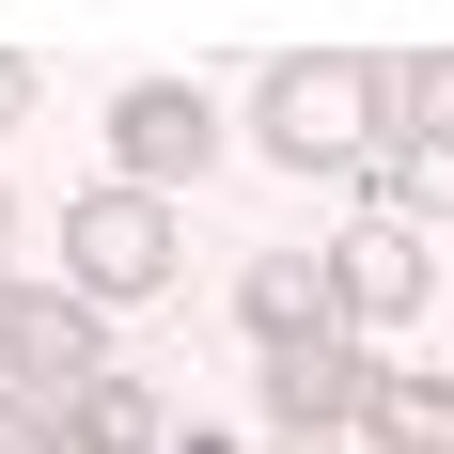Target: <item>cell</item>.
<instances>
[{
  "label": "cell",
  "instance_id": "8992f818",
  "mask_svg": "<svg viewBox=\"0 0 454 454\" xmlns=\"http://www.w3.org/2000/svg\"><path fill=\"white\" fill-rule=\"evenodd\" d=\"M267 439H345V408H361V376H376V345H345V329H329V345H267Z\"/></svg>",
  "mask_w": 454,
  "mask_h": 454
},
{
  "label": "cell",
  "instance_id": "5b68a950",
  "mask_svg": "<svg viewBox=\"0 0 454 454\" xmlns=\"http://www.w3.org/2000/svg\"><path fill=\"white\" fill-rule=\"evenodd\" d=\"M329 267V314H345V345L361 329H408L423 298H439V235H408V220H361L345 251H314Z\"/></svg>",
  "mask_w": 454,
  "mask_h": 454
},
{
  "label": "cell",
  "instance_id": "9a60e30c",
  "mask_svg": "<svg viewBox=\"0 0 454 454\" xmlns=\"http://www.w3.org/2000/svg\"><path fill=\"white\" fill-rule=\"evenodd\" d=\"M0 251H16V188H0Z\"/></svg>",
  "mask_w": 454,
  "mask_h": 454
},
{
  "label": "cell",
  "instance_id": "52a82bcc",
  "mask_svg": "<svg viewBox=\"0 0 454 454\" xmlns=\"http://www.w3.org/2000/svg\"><path fill=\"white\" fill-rule=\"evenodd\" d=\"M235 329H251V361H267V345H329V267L314 251H251V282H235Z\"/></svg>",
  "mask_w": 454,
  "mask_h": 454
},
{
  "label": "cell",
  "instance_id": "7c38bea8",
  "mask_svg": "<svg viewBox=\"0 0 454 454\" xmlns=\"http://www.w3.org/2000/svg\"><path fill=\"white\" fill-rule=\"evenodd\" d=\"M0 454H79V439H63V408H16L0 392Z\"/></svg>",
  "mask_w": 454,
  "mask_h": 454
},
{
  "label": "cell",
  "instance_id": "9c48e42d",
  "mask_svg": "<svg viewBox=\"0 0 454 454\" xmlns=\"http://www.w3.org/2000/svg\"><path fill=\"white\" fill-rule=\"evenodd\" d=\"M376 126H392V157H454V63L439 47L376 63Z\"/></svg>",
  "mask_w": 454,
  "mask_h": 454
},
{
  "label": "cell",
  "instance_id": "6da1fadb",
  "mask_svg": "<svg viewBox=\"0 0 454 454\" xmlns=\"http://www.w3.org/2000/svg\"><path fill=\"white\" fill-rule=\"evenodd\" d=\"M267 157L282 173H345V157H376V63L361 47H298V63H267Z\"/></svg>",
  "mask_w": 454,
  "mask_h": 454
},
{
  "label": "cell",
  "instance_id": "30bf717a",
  "mask_svg": "<svg viewBox=\"0 0 454 454\" xmlns=\"http://www.w3.org/2000/svg\"><path fill=\"white\" fill-rule=\"evenodd\" d=\"M63 439H79V454H157V439H173V408L110 361V376H79V392H63Z\"/></svg>",
  "mask_w": 454,
  "mask_h": 454
},
{
  "label": "cell",
  "instance_id": "ba28073f",
  "mask_svg": "<svg viewBox=\"0 0 454 454\" xmlns=\"http://www.w3.org/2000/svg\"><path fill=\"white\" fill-rule=\"evenodd\" d=\"M345 423H361V454H454V392H439V361H408V376L376 361Z\"/></svg>",
  "mask_w": 454,
  "mask_h": 454
},
{
  "label": "cell",
  "instance_id": "8fae6325",
  "mask_svg": "<svg viewBox=\"0 0 454 454\" xmlns=\"http://www.w3.org/2000/svg\"><path fill=\"white\" fill-rule=\"evenodd\" d=\"M392 204H408V235H423V220L454 204V157H392Z\"/></svg>",
  "mask_w": 454,
  "mask_h": 454
},
{
  "label": "cell",
  "instance_id": "7a4b0ae2",
  "mask_svg": "<svg viewBox=\"0 0 454 454\" xmlns=\"http://www.w3.org/2000/svg\"><path fill=\"white\" fill-rule=\"evenodd\" d=\"M157 282H173V220H157V204H141V188H79V204H63V298H157Z\"/></svg>",
  "mask_w": 454,
  "mask_h": 454
},
{
  "label": "cell",
  "instance_id": "4fadbf2b",
  "mask_svg": "<svg viewBox=\"0 0 454 454\" xmlns=\"http://www.w3.org/2000/svg\"><path fill=\"white\" fill-rule=\"evenodd\" d=\"M0 126H32V63H16V47H0Z\"/></svg>",
  "mask_w": 454,
  "mask_h": 454
},
{
  "label": "cell",
  "instance_id": "5bb4252c",
  "mask_svg": "<svg viewBox=\"0 0 454 454\" xmlns=\"http://www.w3.org/2000/svg\"><path fill=\"white\" fill-rule=\"evenodd\" d=\"M267 454H345V439H267Z\"/></svg>",
  "mask_w": 454,
  "mask_h": 454
},
{
  "label": "cell",
  "instance_id": "277c9868",
  "mask_svg": "<svg viewBox=\"0 0 454 454\" xmlns=\"http://www.w3.org/2000/svg\"><path fill=\"white\" fill-rule=\"evenodd\" d=\"M204 157H220V110H204L188 79H126V94H110V188L157 204V188H188Z\"/></svg>",
  "mask_w": 454,
  "mask_h": 454
},
{
  "label": "cell",
  "instance_id": "3957f363",
  "mask_svg": "<svg viewBox=\"0 0 454 454\" xmlns=\"http://www.w3.org/2000/svg\"><path fill=\"white\" fill-rule=\"evenodd\" d=\"M79 376H110L94 314L63 298V282H0V392H16V408H63Z\"/></svg>",
  "mask_w": 454,
  "mask_h": 454
}]
</instances>
